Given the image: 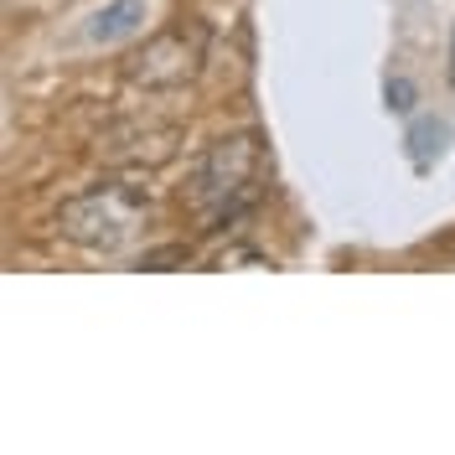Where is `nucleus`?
<instances>
[{"label":"nucleus","mask_w":455,"mask_h":455,"mask_svg":"<svg viewBox=\"0 0 455 455\" xmlns=\"http://www.w3.org/2000/svg\"><path fill=\"white\" fill-rule=\"evenodd\" d=\"M429 140H445V124H419V130H414V161H419V166L429 161Z\"/></svg>","instance_id":"nucleus-7"},{"label":"nucleus","mask_w":455,"mask_h":455,"mask_svg":"<svg viewBox=\"0 0 455 455\" xmlns=\"http://www.w3.org/2000/svg\"><path fill=\"white\" fill-rule=\"evenodd\" d=\"M264 145L259 135H223L218 145H207V156L197 161L192 176V207H197L207 228L238 223L259 197H264Z\"/></svg>","instance_id":"nucleus-1"},{"label":"nucleus","mask_w":455,"mask_h":455,"mask_svg":"<svg viewBox=\"0 0 455 455\" xmlns=\"http://www.w3.org/2000/svg\"><path fill=\"white\" fill-rule=\"evenodd\" d=\"M150 212H156V197L145 181H99L57 207V233L78 249L114 254L150 223Z\"/></svg>","instance_id":"nucleus-2"},{"label":"nucleus","mask_w":455,"mask_h":455,"mask_svg":"<svg viewBox=\"0 0 455 455\" xmlns=\"http://www.w3.org/2000/svg\"><path fill=\"white\" fill-rule=\"evenodd\" d=\"M212 264H218V269H233V264H269V254H259V249H243V243H238V249H223Z\"/></svg>","instance_id":"nucleus-6"},{"label":"nucleus","mask_w":455,"mask_h":455,"mask_svg":"<svg viewBox=\"0 0 455 455\" xmlns=\"http://www.w3.org/2000/svg\"><path fill=\"white\" fill-rule=\"evenodd\" d=\"M187 259H192V249L171 243V249H150V254H140V269H166V264H187Z\"/></svg>","instance_id":"nucleus-5"},{"label":"nucleus","mask_w":455,"mask_h":455,"mask_svg":"<svg viewBox=\"0 0 455 455\" xmlns=\"http://www.w3.org/2000/svg\"><path fill=\"white\" fill-rule=\"evenodd\" d=\"M145 21H150L145 0H104V5L88 16L84 36L88 42H99V47H109V42H130V36H140Z\"/></svg>","instance_id":"nucleus-4"},{"label":"nucleus","mask_w":455,"mask_h":455,"mask_svg":"<svg viewBox=\"0 0 455 455\" xmlns=\"http://www.w3.org/2000/svg\"><path fill=\"white\" fill-rule=\"evenodd\" d=\"M197 68H202V31L171 27V31H156L140 52H130L124 78L140 88H181L197 78Z\"/></svg>","instance_id":"nucleus-3"},{"label":"nucleus","mask_w":455,"mask_h":455,"mask_svg":"<svg viewBox=\"0 0 455 455\" xmlns=\"http://www.w3.org/2000/svg\"><path fill=\"white\" fill-rule=\"evenodd\" d=\"M409 99H414V93H409V84H403V78H398V84H388V104H394V109H414Z\"/></svg>","instance_id":"nucleus-8"}]
</instances>
